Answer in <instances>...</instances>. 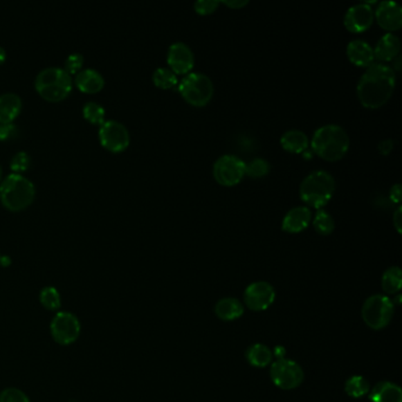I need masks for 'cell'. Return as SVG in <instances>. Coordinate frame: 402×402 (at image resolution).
<instances>
[{
	"label": "cell",
	"mask_w": 402,
	"mask_h": 402,
	"mask_svg": "<svg viewBox=\"0 0 402 402\" xmlns=\"http://www.w3.org/2000/svg\"><path fill=\"white\" fill-rule=\"evenodd\" d=\"M396 76L392 66L383 63H373L366 68L358 83V100L370 110L381 108L393 96Z\"/></svg>",
	"instance_id": "1"
},
{
	"label": "cell",
	"mask_w": 402,
	"mask_h": 402,
	"mask_svg": "<svg viewBox=\"0 0 402 402\" xmlns=\"http://www.w3.org/2000/svg\"><path fill=\"white\" fill-rule=\"evenodd\" d=\"M309 143L313 152L327 162L342 160L351 145L346 130L335 124H328L318 129Z\"/></svg>",
	"instance_id": "2"
},
{
	"label": "cell",
	"mask_w": 402,
	"mask_h": 402,
	"mask_svg": "<svg viewBox=\"0 0 402 402\" xmlns=\"http://www.w3.org/2000/svg\"><path fill=\"white\" fill-rule=\"evenodd\" d=\"M36 187L31 179L21 174L12 172L0 183V201L8 210H24L33 203Z\"/></svg>",
	"instance_id": "3"
},
{
	"label": "cell",
	"mask_w": 402,
	"mask_h": 402,
	"mask_svg": "<svg viewBox=\"0 0 402 402\" xmlns=\"http://www.w3.org/2000/svg\"><path fill=\"white\" fill-rule=\"evenodd\" d=\"M336 183L329 172H311L300 185V197L309 207L322 209L334 196Z\"/></svg>",
	"instance_id": "4"
},
{
	"label": "cell",
	"mask_w": 402,
	"mask_h": 402,
	"mask_svg": "<svg viewBox=\"0 0 402 402\" xmlns=\"http://www.w3.org/2000/svg\"><path fill=\"white\" fill-rule=\"evenodd\" d=\"M35 86L37 92L45 100L60 102L70 95L72 77L64 68L48 66L38 72Z\"/></svg>",
	"instance_id": "5"
},
{
	"label": "cell",
	"mask_w": 402,
	"mask_h": 402,
	"mask_svg": "<svg viewBox=\"0 0 402 402\" xmlns=\"http://www.w3.org/2000/svg\"><path fill=\"white\" fill-rule=\"evenodd\" d=\"M179 92L188 104L195 108H203L214 96V84L210 78L199 72L188 73L179 85Z\"/></svg>",
	"instance_id": "6"
},
{
	"label": "cell",
	"mask_w": 402,
	"mask_h": 402,
	"mask_svg": "<svg viewBox=\"0 0 402 402\" xmlns=\"http://www.w3.org/2000/svg\"><path fill=\"white\" fill-rule=\"evenodd\" d=\"M361 315L367 326L374 331H380L388 326L393 319L394 303L385 295H373L363 303Z\"/></svg>",
	"instance_id": "7"
},
{
	"label": "cell",
	"mask_w": 402,
	"mask_h": 402,
	"mask_svg": "<svg viewBox=\"0 0 402 402\" xmlns=\"http://www.w3.org/2000/svg\"><path fill=\"white\" fill-rule=\"evenodd\" d=\"M271 378L281 390H295L303 383L304 374L299 363L286 358H280L271 367Z\"/></svg>",
	"instance_id": "8"
},
{
	"label": "cell",
	"mask_w": 402,
	"mask_h": 402,
	"mask_svg": "<svg viewBox=\"0 0 402 402\" xmlns=\"http://www.w3.org/2000/svg\"><path fill=\"white\" fill-rule=\"evenodd\" d=\"M216 182L223 187H234L246 176V162L235 155H223L216 161L212 169Z\"/></svg>",
	"instance_id": "9"
},
{
	"label": "cell",
	"mask_w": 402,
	"mask_h": 402,
	"mask_svg": "<svg viewBox=\"0 0 402 402\" xmlns=\"http://www.w3.org/2000/svg\"><path fill=\"white\" fill-rule=\"evenodd\" d=\"M100 143L111 152H122L130 144V134L123 123L116 120H105L100 125Z\"/></svg>",
	"instance_id": "10"
},
{
	"label": "cell",
	"mask_w": 402,
	"mask_h": 402,
	"mask_svg": "<svg viewBox=\"0 0 402 402\" xmlns=\"http://www.w3.org/2000/svg\"><path fill=\"white\" fill-rule=\"evenodd\" d=\"M51 334L57 343L63 346L71 345L80 338V320L70 311H60L52 320Z\"/></svg>",
	"instance_id": "11"
},
{
	"label": "cell",
	"mask_w": 402,
	"mask_h": 402,
	"mask_svg": "<svg viewBox=\"0 0 402 402\" xmlns=\"http://www.w3.org/2000/svg\"><path fill=\"white\" fill-rule=\"evenodd\" d=\"M244 304L253 311H263L274 303L275 291L271 283L259 281L251 283L243 295Z\"/></svg>",
	"instance_id": "12"
},
{
	"label": "cell",
	"mask_w": 402,
	"mask_h": 402,
	"mask_svg": "<svg viewBox=\"0 0 402 402\" xmlns=\"http://www.w3.org/2000/svg\"><path fill=\"white\" fill-rule=\"evenodd\" d=\"M167 65L176 76L185 75L192 71L195 65V56L192 48L187 44L177 42L170 45L167 50Z\"/></svg>",
	"instance_id": "13"
},
{
	"label": "cell",
	"mask_w": 402,
	"mask_h": 402,
	"mask_svg": "<svg viewBox=\"0 0 402 402\" xmlns=\"http://www.w3.org/2000/svg\"><path fill=\"white\" fill-rule=\"evenodd\" d=\"M343 23L349 33H366L374 23V11L367 3L354 5L348 8Z\"/></svg>",
	"instance_id": "14"
},
{
	"label": "cell",
	"mask_w": 402,
	"mask_h": 402,
	"mask_svg": "<svg viewBox=\"0 0 402 402\" xmlns=\"http://www.w3.org/2000/svg\"><path fill=\"white\" fill-rule=\"evenodd\" d=\"M374 18L378 26L390 33L399 31L402 26L401 6L395 1H383L375 10Z\"/></svg>",
	"instance_id": "15"
},
{
	"label": "cell",
	"mask_w": 402,
	"mask_h": 402,
	"mask_svg": "<svg viewBox=\"0 0 402 402\" xmlns=\"http://www.w3.org/2000/svg\"><path fill=\"white\" fill-rule=\"evenodd\" d=\"M347 57L351 64L358 68H369L374 63V50L367 42L361 39L351 40L347 46Z\"/></svg>",
	"instance_id": "16"
},
{
	"label": "cell",
	"mask_w": 402,
	"mask_h": 402,
	"mask_svg": "<svg viewBox=\"0 0 402 402\" xmlns=\"http://www.w3.org/2000/svg\"><path fill=\"white\" fill-rule=\"evenodd\" d=\"M311 222V211L308 207H295L288 211L282 221V230L288 234H299Z\"/></svg>",
	"instance_id": "17"
},
{
	"label": "cell",
	"mask_w": 402,
	"mask_h": 402,
	"mask_svg": "<svg viewBox=\"0 0 402 402\" xmlns=\"http://www.w3.org/2000/svg\"><path fill=\"white\" fill-rule=\"evenodd\" d=\"M401 43L398 36L394 33H386L381 37L374 48V58L378 63L393 62L396 57L400 56Z\"/></svg>",
	"instance_id": "18"
},
{
	"label": "cell",
	"mask_w": 402,
	"mask_h": 402,
	"mask_svg": "<svg viewBox=\"0 0 402 402\" xmlns=\"http://www.w3.org/2000/svg\"><path fill=\"white\" fill-rule=\"evenodd\" d=\"M75 83L80 91L85 93H96L104 88L105 80L103 75L96 68H86L77 72Z\"/></svg>",
	"instance_id": "19"
},
{
	"label": "cell",
	"mask_w": 402,
	"mask_h": 402,
	"mask_svg": "<svg viewBox=\"0 0 402 402\" xmlns=\"http://www.w3.org/2000/svg\"><path fill=\"white\" fill-rule=\"evenodd\" d=\"M21 110V98L15 92L0 95V123H12Z\"/></svg>",
	"instance_id": "20"
},
{
	"label": "cell",
	"mask_w": 402,
	"mask_h": 402,
	"mask_svg": "<svg viewBox=\"0 0 402 402\" xmlns=\"http://www.w3.org/2000/svg\"><path fill=\"white\" fill-rule=\"evenodd\" d=\"M369 399L372 402H402L401 388L395 383L383 381L375 385Z\"/></svg>",
	"instance_id": "21"
},
{
	"label": "cell",
	"mask_w": 402,
	"mask_h": 402,
	"mask_svg": "<svg viewBox=\"0 0 402 402\" xmlns=\"http://www.w3.org/2000/svg\"><path fill=\"white\" fill-rule=\"evenodd\" d=\"M281 145L289 154H303L309 147V138L301 130H289L281 137Z\"/></svg>",
	"instance_id": "22"
},
{
	"label": "cell",
	"mask_w": 402,
	"mask_h": 402,
	"mask_svg": "<svg viewBox=\"0 0 402 402\" xmlns=\"http://www.w3.org/2000/svg\"><path fill=\"white\" fill-rule=\"evenodd\" d=\"M243 313H244V308H243L242 302L234 298L219 300V302L216 303V316L222 321H234V320L239 319Z\"/></svg>",
	"instance_id": "23"
},
{
	"label": "cell",
	"mask_w": 402,
	"mask_h": 402,
	"mask_svg": "<svg viewBox=\"0 0 402 402\" xmlns=\"http://www.w3.org/2000/svg\"><path fill=\"white\" fill-rule=\"evenodd\" d=\"M246 358L251 366L263 368L271 365L273 360V353L271 348H268L261 343H255L248 348L246 351Z\"/></svg>",
	"instance_id": "24"
},
{
	"label": "cell",
	"mask_w": 402,
	"mask_h": 402,
	"mask_svg": "<svg viewBox=\"0 0 402 402\" xmlns=\"http://www.w3.org/2000/svg\"><path fill=\"white\" fill-rule=\"evenodd\" d=\"M381 286L387 294H396L402 286V271L399 267H390L383 275Z\"/></svg>",
	"instance_id": "25"
},
{
	"label": "cell",
	"mask_w": 402,
	"mask_h": 402,
	"mask_svg": "<svg viewBox=\"0 0 402 402\" xmlns=\"http://www.w3.org/2000/svg\"><path fill=\"white\" fill-rule=\"evenodd\" d=\"M313 226L318 234L322 236L331 235V232L335 229V221L331 217V214L328 211L319 209L314 219H313Z\"/></svg>",
	"instance_id": "26"
},
{
	"label": "cell",
	"mask_w": 402,
	"mask_h": 402,
	"mask_svg": "<svg viewBox=\"0 0 402 402\" xmlns=\"http://www.w3.org/2000/svg\"><path fill=\"white\" fill-rule=\"evenodd\" d=\"M152 82L157 88L162 90H169V89L175 88L179 84V80L175 73L169 68H156L152 75Z\"/></svg>",
	"instance_id": "27"
},
{
	"label": "cell",
	"mask_w": 402,
	"mask_h": 402,
	"mask_svg": "<svg viewBox=\"0 0 402 402\" xmlns=\"http://www.w3.org/2000/svg\"><path fill=\"white\" fill-rule=\"evenodd\" d=\"M369 383L360 375H354L348 378L345 386L347 394L354 399L363 398V395H366L369 392Z\"/></svg>",
	"instance_id": "28"
},
{
	"label": "cell",
	"mask_w": 402,
	"mask_h": 402,
	"mask_svg": "<svg viewBox=\"0 0 402 402\" xmlns=\"http://www.w3.org/2000/svg\"><path fill=\"white\" fill-rule=\"evenodd\" d=\"M83 116L92 124H102L105 120V109L102 104L90 100L84 104Z\"/></svg>",
	"instance_id": "29"
},
{
	"label": "cell",
	"mask_w": 402,
	"mask_h": 402,
	"mask_svg": "<svg viewBox=\"0 0 402 402\" xmlns=\"http://www.w3.org/2000/svg\"><path fill=\"white\" fill-rule=\"evenodd\" d=\"M40 303L48 311H57L62 306L60 291L55 287H45L42 289L39 294Z\"/></svg>",
	"instance_id": "30"
},
{
	"label": "cell",
	"mask_w": 402,
	"mask_h": 402,
	"mask_svg": "<svg viewBox=\"0 0 402 402\" xmlns=\"http://www.w3.org/2000/svg\"><path fill=\"white\" fill-rule=\"evenodd\" d=\"M271 172V165L263 158H255L249 163H246V176L251 179H262Z\"/></svg>",
	"instance_id": "31"
},
{
	"label": "cell",
	"mask_w": 402,
	"mask_h": 402,
	"mask_svg": "<svg viewBox=\"0 0 402 402\" xmlns=\"http://www.w3.org/2000/svg\"><path fill=\"white\" fill-rule=\"evenodd\" d=\"M31 164V156L28 155L26 152H18L12 156L10 167L16 174L28 170V167Z\"/></svg>",
	"instance_id": "32"
},
{
	"label": "cell",
	"mask_w": 402,
	"mask_h": 402,
	"mask_svg": "<svg viewBox=\"0 0 402 402\" xmlns=\"http://www.w3.org/2000/svg\"><path fill=\"white\" fill-rule=\"evenodd\" d=\"M0 402H30L23 390L10 387L0 393Z\"/></svg>",
	"instance_id": "33"
},
{
	"label": "cell",
	"mask_w": 402,
	"mask_h": 402,
	"mask_svg": "<svg viewBox=\"0 0 402 402\" xmlns=\"http://www.w3.org/2000/svg\"><path fill=\"white\" fill-rule=\"evenodd\" d=\"M84 64V56L80 52H73L71 55H68V58L65 60V70L70 73V75H76L77 72L82 70V66Z\"/></svg>",
	"instance_id": "34"
},
{
	"label": "cell",
	"mask_w": 402,
	"mask_h": 402,
	"mask_svg": "<svg viewBox=\"0 0 402 402\" xmlns=\"http://www.w3.org/2000/svg\"><path fill=\"white\" fill-rule=\"evenodd\" d=\"M219 5H221V1H217V0H199V1H196L194 8L199 16H209L211 13L215 12Z\"/></svg>",
	"instance_id": "35"
},
{
	"label": "cell",
	"mask_w": 402,
	"mask_h": 402,
	"mask_svg": "<svg viewBox=\"0 0 402 402\" xmlns=\"http://www.w3.org/2000/svg\"><path fill=\"white\" fill-rule=\"evenodd\" d=\"M17 127L13 123H0V140H8L15 138L17 135Z\"/></svg>",
	"instance_id": "36"
},
{
	"label": "cell",
	"mask_w": 402,
	"mask_h": 402,
	"mask_svg": "<svg viewBox=\"0 0 402 402\" xmlns=\"http://www.w3.org/2000/svg\"><path fill=\"white\" fill-rule=\"evenodd\" d=\"M401 184H394L390 188V199L393 203H400L401 202Z\"/></svg>",
	"instance_id": "37"
},
{
	"label": "cell",
	"mask_w": 402,
	"mask_h": 402,
	"mask_svg": "<svg viewBox=\"0 0 402 402\" xmlns=\"http://www.w3.org/2000/svg\"><path fill=\"white\" fill-rule=\"evenodd\" d=\"M378 152L381 155H388L390 152H393L394 149V143L392 140H381L378 145Z\"/></svg>",
	"instance_id": "38"
},
{
	"label": "cell",
	"mask_w": 402,
	"mask_h": 402,
	"mask_svg": "<svg viewBox=\"0 0 402 402\" xmlns=\"http://www.w3.org/2000/svg\"><path fill=\"white\" fill-rule=\"evenodd\" d=\"M221 4H223L227 8H232V10H239V8L247 6L249 4V1H247V0H226V1H222Z\"/></svg>",
	"instance_id": "39"
},
{
	"label": "cell",
	"mask_w": 402,
	"mask_h": 402,
	"mask_svg": "<svg viewBox=\"0 0 402 402\" xmlns=\"http://www.w3.org/2000/svg\"><path fill=\"white\" fill-rule=\"evenodd\" d=\"M393 224H394L395 229L398 231L399 234H401V227H402V208L399 207L396 210L394 211L393 214Z\"/></svg>",
	"instance_id": "40"
},
{
	"label": "cell",
	"mask_w": 402,
	"mask_h": 402,
	"mask_svg": "<svg viewBox=\"0 0 402 402\" xmlns=\"http://www.w3.org/2000/svg\"><path fill=\"white\" fill-rule=\"evenodd\" d=\"M5 60H6V51L3 46H0V64L4 63Z\"/></svg>",
	"instance_id": "41"
},
{
	"label": "cell",
	"mask_w": 402,
	"mask_h": 402,
	"mask_svg": "<svg viewBox=\"0 0 402 402\" xmlns=\"http://www.w3.org/2000/svg\"><path fill=\"white\" fill-rule=\"evenodd\" d=\"M1 175H3V170H1V165H0V179H1Z\"/></svg>",
	"instance_id": "42"
}]
</instances>
